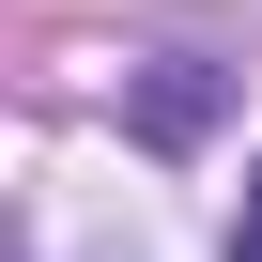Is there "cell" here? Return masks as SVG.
Returning <instances> with one entry per match:
<instances>
[{"label": "cell", "instance_id": "2", "mask_svg": "<svg viewBox=\"0 0 262 262\" xmlns=\"http://www.w3.org/2000/svg\"><path fill=\"white\" fill-rule=\"evenodd\" d=\"M231 262H262V170H247V216H231Z\"/></svg>", "mask_w": 262, "mask_h": 262}, {"label": "cell", "instance_id": "1", "mask_svg": "<svg viewBox=\"0 0 262 262\" xmlns=\"http://www.w3.org/2000/svg\"><path fill=\"white\" fill-rule=\"evenodd\" d=\"M201 108H216V77H201V62H170V77H155V108H139V123H155V139H201Z\"/></svg>", "mask_w": 262, "mask_h": 262}]
</instances>
